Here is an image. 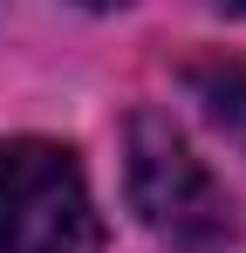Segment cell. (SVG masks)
I'll return each instance as SVG.
<instances>
[{"instance_id":"obj_1","label":"cell","mask_w":246,"mask_h":253,"mask_svg":"<svg viewBox=\"0 0 246 253\" xmlns=\"http://www.w3.org/2000/svg\"><path fill=\"white\" fill-rule=\"evenodd\" d=\"M103 212L76 151L48 137H0V253H96Z\"/></svg>"},{"instance_id":"obj_2","label":"cell","mask_w":246,"mask_h":253,"mask_svg":"<svg viewBox=\"0 0 246 253\" xmlns=\"http://www.w3.org/2000/svg\"><path fill=\"white\" fill-rule=\"evenodd\" d=\"M123 185H130V206L137 219L171 240L185 253L226 247L233 240V206L219 192V178L205 171V158L178 137L171 117H130V144H123Z\"/></svg>"},{"instance_id":"obj_3","label":"cell","mask_w":246,"mask_h":253,"mask_svg":"<svg viewBox=\"0 0 246 253\" xmlns=\"http://www.w3.org/2000/svg\"><path fill=\"white\" fill-rule=\"evenodd\" d=\"M185 83H192V96L205 103V117L226 130V144L246 151V62H199Z\"/></svg>"},{"instance_id":"obj_4","label":"cell","mask_w":246,"mask_h":253,"mask_svg":"<svg viewBox=\"0 0 246 253\" xmlns=\"http://www.w3.org/2000/svg\"><path fill=\"white\" fill-rule=\"evenodd\" d=\"M219 7H226V14H246V0H219Z\"/></svg>"},{"instance_id":"obj_5","label":"cell","mask_w":246,"mask_h":253,"mask_svg":"<svg viewBox=\"0 0 246 253\" xmlns=\"http://www.w3.org/2000/svg\"><path fill=\"white\" fill-rule=\"evenodd\" d=\"M82 7H123V0H82Z\"/></svg>"}]
</instances>
